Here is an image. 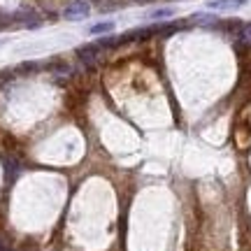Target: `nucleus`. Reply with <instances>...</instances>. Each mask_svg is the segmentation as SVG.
<instances>
[{"instance_id": "9d476101", "label": "nucleus", "mask_w": 251, "mask_h": 251, "mask_svg": "<svg viewBox=\"0 0 251 251\" xmlns=\"http://www.w3.org/2000/svg\"><path fill=\"white\" fill-rule=\"evenodd\" d=\"M0 247H2V244H0Z\"/></svg>"}, {"instance_id": "20e7f679", "label": "nucleus", "mask_w": 251, "mask_h": 251, "mask_svg": "<svg viewBox=\"0 0 251 251\" xmlns=\"http://www.w3.org/2000/svg\"><path fill=\"white\" fill-rule=\"evenodd\" d=\"M112 30H114V21H100V24H93L89 28L91 35H107Z\"/></svg>"}, {"instance_id": "1a4fd4ad", "label": "nucleus", "mask_w": 251, "mask_h": 251, "mask_svg": "<svg viewBox=\"0 0 251 251\" xmlns=\"http://www.w3.org/2000/svg\"><path fill=\"white\" fill-rule=\"evenodd\" d=\"M0 251H7V249H5V247H0Z\"/></svg>"}, {"instance_id": "7ed1b4c3", "label": "nucleus", "mask_w": 251, "mask_h": 251, "mask_svg": "<svg viewBox=\"0 0 251 251\" xmlns=\"http://www.w3.org/2000/svg\"><path fill=\"white\" fill-rule=\"evenodd\" d=\"M247 5V0H209L207 7L219 9V12H228V9H240Z\"/></svg>"}, {"instance_id": "39448f33", "label": "nucleus", "mask_w": 251, "mask_h": 251, "mask_svg": "<svg viewBox=\"0 0 251 251\" xmlns=\"http://www.w3.org/2000/svg\"><path fill=\"white\" fill-rule=\"evenodd\" d=\"M191 21H198V24H202V26H212V24H219V19L212 17V14H196V17L191 19Z\"/></svg>"}, {"instance_id": "0eeeda50", "label": "nucleus", "mask_w": 251, "mask_h": 251, "mask_svg": "<svg viewBox=\"0 0 251 251\" xmlns=\"http://www.w3.org/2000/svg\"><path fill=\"white\" fill-rule=\"evenodd\" d=\"M240 37H242L244 45H251V24H244L242 30H240Z\"/></svg>"}, {"instance_id": "6e6552de", "label": "nucleus", "mask_w": 251, "mask_h": 251, "mask_svg": "<svg viewBox=\"0 0 251 251\" xmlns=\"http://www.w3.org/2000/svg\"><path fill=\"white\" fill-rule=\"evenodd\" d=\"M137 2H151V0H137Z\"/></svg>"}, {"instance_id": "423d86ee", "label": "nucleus", "mask_w": 251, "mask_h": 251, "mask_svg": "<svg viewBox=\"0 0 251 251\" xmlns=\"http://www.w3.org/2000/svg\"><path fill=\"white\" fill-rule=\"evenodd\" d=\"M172 14H175V9L163 7V9H156V12H151L149 17H151V19H168V17H172Z\"/></svg>"}, {"instance_id": "f03ea898", "label": "nucleus", "mask_w": 251, "mask_h": 251, "mask_svg": "<svg viewBox=\"0 0 251 251\" xmlns=\"http://www.w3.org/2000/svg\"><path fill=\"white\" fill-rule=\"evenodd\" d=\"M102 51L96 42L93 45H84V47H79L77 49V56H79V61L84 63V65H93V63L98 61V54Z\"/></svg>"}, {"instance_id": "f257e3e1", "label": "nucleus", "mask_w": 251, "mask_h": 251, "mask_svg": "<svg viewBox=\"0 0 251 251\" xmlns=\"http://www.w3.org/2000/svg\"><path fill=\"white\" fill-rule=\"evenodd\" d=\"M91 14V5L86 0H72L68 7L63 9V17L68 19V21H81V19H86Z\"/></svg>"}]
</instances>
